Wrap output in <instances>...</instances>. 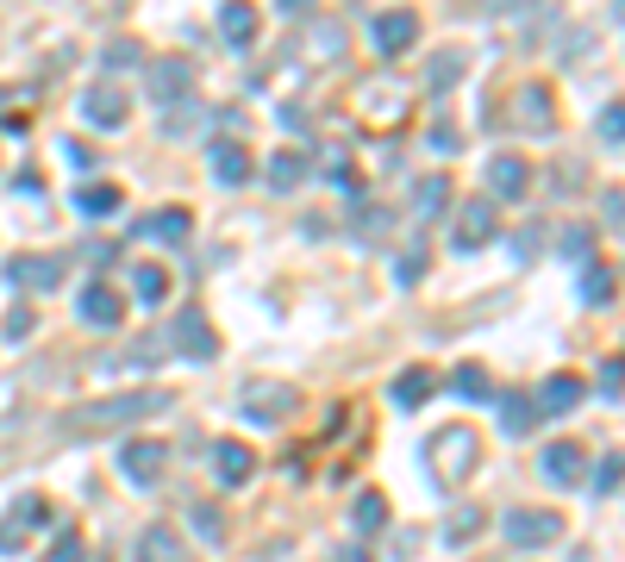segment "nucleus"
I'll return each instance as SVG.
<instances>
[{"instance_id":"obj_38","label":"nucleus","mask_w":625,"mask_h":562,"mask_svg":"<svg viewBox=\"0 0 625 562\" xmlns=\"http://www.w3.org/2000/svg\"><path fill=\"white\" fill-rule=\"evenodd\" d=\"M32 100H39V81H20V88H0V113H7V119H20L25 107H32Z\"/></svg>"},{"instance_id":"obj_7","label":"nucleus","mask_w":625,"mask_h":562,"mask_svg":"<svg viewBox=\"0 0 625 562\" xmlns=\"http://www.w3.org/2000/svg\"><path fill=\"white\" fill-rule=\"evenodd\" d=\"M144 88H151V107H182L195 95V63L188 57H151L144 63Z\"/></svg>"},{"instance_id":"obj_42","label":"nucleus","mask_w":625,"mask_h":562,"mask_svg":"<svg viewBox=\"0 0 625 562\" xmlns=\"http://www.w3.org/2000/svg\"><path fill=\"white\" fill-rule=\"evenodd\" d=\"M619 382H625V375H619V356H606V363H601V400H606V407L619 400Z\"/></svg>"},{"instance_id":"obj_14","label":"nucleus","mask_w":625,"mask_h":562,"mask_svg":"<svg viewBox=\"0 0 625 562\" xmlns=\"http://www.w3.org/2000/svg\"><path fill=\"white\" fill-rule=\"evenodd\" d=\"M207 169H213L226 188L251 181V144H238V137H213V144H207Z\"/></svg>"},{"instance_id":"obj_22","label":"nucleus","mask_w":625,"mask_h":562,"mask_svg":"<svg viewBox=\"0 0 625 562\" xmlns=\"http://www.w3.org/2000/svg\"><path fill=\"white\" fill-rule=\"evenodd\" d=\"M431 388H438V375H431V368H401V375H394V407L401 412H419L431 400Z\"/></svg>"},{"instance_id":"obj_1","label":"nucleus","mask_w":625,"mask_h":562,"mask_svg":"<svg viewBox=\"0 0 625 562\" xmlns=\"http://www.w3.org/2000/svg\"><path fill=\"white\" fill-rule=\"evenodd\" d=\"M169 407V394L156 388H138V394H113V400H95V407H76L63 419V431H125L138 419H156V412Z\"/></svg>"},{"instance_id":"obj_27","label":"nucleus","mask_w":625,"mask_h":562,"mask_svg":"<svg viewBox=\"0 0 625 562\" xmlns=\"http://www.w3.org/2000/svg\"><path fill=\"white\" fill-rule=\"evenodd\" d=\"M382 525H388V500H382L375 487H363V494L351 500V531L357 538H370V531H382Z\"/></svg>"},{"instance_id":"obj_31","label":"nucleus","mask_w":625,"mask_h":562,"mask_svg":"<svg viewBox=\"0 0 625 562\" xmlns=\"http://www.w3.org/2000/svg\"><path fill=\"white\" fill-rule=\"evenodd\" d=\"M501 426H507L513 438H526V431L538 426V407H531L526 394H501Z\"/></svg>"},{"instance_id":"obj_28","label":"nucleus","mask_w":625,"mask_h":562,"mask_svg":"<svg viewBox=\"0 0 625 562\" xmlns=\"http://www.w3.org/2000/svg\"><path fill=\"white\" fill-rule=\"evenodd\" d=\"M119 207H125V195H119L113 181H100V188H76V213L81 219H113Z\"/></svg>"},{"instance_id":"obj_47","label":"nucleus","mask_w":625,"mask_h":562,"mask_svg":"<svg viewBox=\"0 0 625 562\" xmlns=\"http://www.w3.org/2000/svg\"><path fill=\"white\" fill-rule=\"evenodd\" d=\"M463 137H457V125H431V151H457Z\"/></svg>"},{"instance_id":"obj_40","label":"nucleus","mask_w":625,"mask_h":562,"mask_svg":"<svg viewBox=\"0 0 625 562\" xmlns=\"http://www.w3.org/2000/svg\"><path fill=\"white\" fill-rule=\"evenodd\" d=\"M601 137H606V151H619V144H625V113H619V100H606V107H601Z\"/></svg>"},{"instance_id":"obj_41","label":"nucleus","mask_w":625,"mask_h":562,"mask_svg":"<svg viewBox=\"0 0 625 562\" xmlns=\"http://www.w3.org/2000/svg\"><path fill=\"white\" fill-rule=\"evenodd\" d=\"M100 63H107V69H132V63H138V44L132 38L107 44V51H100Z\"/></svg>"},{"instance_id":"obj_35","label":"nucleus","mask_w":625,"mask_h":562,"mask_svg":"<svg viewBox=\"0 0 625 562\" xmlns=\"http://www.w3.org/2000/svg\"><path fill=\"white\" fill-rule=\"evenodd\" d=\"M188 525H195V531H200L207 543H226V519H219V506H207V500L188 506Z\"/></svg>"},{"instance_id":"obj_12","label":"nucleus","mask_w":625,"mask_h":562,"mask_svg":"<svg viewBox=\"0 0 625 562\" xmlns=\"http://www.w3.org/2000/svg\"><path fill=\"white\" fill-rule=\"evenodd\" d=\"M513 125H519V132H550V125H557V100H550L545 81H526V88L513 95Z\"/></svg>"},{"instance_id":"obj_45","label":"nucleus","mask_w":625,"mask_h":562,"mask_svg":"<svg viewBox=\"0 0 625 562\" xmlns=\"http://www.w3.org/2000/svg\"><path fill=\"white\" fill-rule=\"evenodd\" d=\"M563 251L569 256H588V251H594V232H588V225H575V232L563 238Z\"/></svg>"},{"instance_id":"obj_18","label":"nucleus","mask_w":625,"mask_h":562,"mask_svg":"<svg viewBox=\"0 0 625 562\" xmlns=\"http://www.w3.org/2000/svg\"><path fill=\"white\" fill-rule=\"evenodd\" d=\"M76 319H81V326L113 331L119 319H125V307H119V294H113V288H100V282H88V288H81V300H76Z\"/></svg>"},{"instance_id":"obj_11","label":"nucleus","mask_w":625,"mask_h":562,"mask_svg":"<svg viewBox=\"0 0 625 562\" xmlns=\"http://www.w3.org/2000/svg\"><path fill=\"white\" fill-rule=\"evenodd\" d=\"M169 350H176V356H188V363H213V356H219V338H213V326H207L200 312H176V326H169Z\"/></svg>"},{"instance_id":"obj_29","label":"nucleus","mask_w":625,"mask_h":562,"mask_svg":"<svg viewBox=\"0 0 625 562\" xmlns=\"http://www.w3.org/2000/svg\"><path fill=\"white\" fill-rule=\"evenodd\" d=\"M445 207H450V175H426L413 188V219H438Z\"/></svg>"},{"instance_id":"obj_30","label":"nucleus","mask_w":625,"mask_h":562,"mask_svg":"<svg viewBox=\"0 0 625 562\" xmlns=\"http://www.w3.org/2000/svg\"><path fill=\"white\" fill-rule=\"evenodd\" d=\"M463 51H438V57L426 63V88L431 95H450V88H457V81H463Z\"/></svg>"},{"instance_id":"obj_17","label":"nucleus","mask_w":625,"mask_h":562,"mask_svg":"<svg viewBox=\"0 0 625 562\" xmlns=\"http://www.w3.org/2000/svg\"><path fill=\"white\" fill-rule=\"evenodd\" d=\"M582 375H569V368H557V375H550L545 388H538V412H545V419H563V412H575L582 407Z\"/></svg>"},{"instance_id":"obj_23","label":"nucleus","mask_w":625,"mask_h":562,"mask_svg":"<svg viewBox=\"0 0 625 562\" xmlns=\"http://www.w3.org/2000/svg\"><path fill=\"white\" fill-rule=\"evenodd\" d=\"M263 175H270V188H275V195H294V188H300V181L312 175V163H307V151H275Z\"/></svg>"},{"instance_id":"obj_48","label":"nucleus","mask_w":625,"mask_h":562,"mask_svg":"<svg viewBox=\"0 0 625 562\" xmlns=\"http://www.w3.org/2000/svg\"><path fill=\"white\" fill-rule=\"evenodd\" d=\"M538 244H545V232H519V238H513V251H519V256H531Z\"/></svg>"},{"instance_id":"obj_9","label":"nucleus","mask_w":625,"mask_h":562,"mask_svg":"<svg viewBox=\"0 0 625 562\" xmlns=\"http://www.w3.org/2000/svg\"><path fill=\"white\" fill-rule=\"evenodd\" d=\"M0 282L20 294H57L63 288V256H13L7 269H0Z\"/></svg>"},{"instance_id":"obj_43","label":"nucleus","mask_w":625,"mask_h":562,"mask_svg":"<svg viewBox=\"0 0 625 562\" xmlns=\"http://www.w3.org/2000/svg\"><path fill=\"white\" fill-rule=\"evenodd\" d=\"M426 275V251H407V263H394V282H419Z\"/></svg>"},{"instance_id":"obj_15","label":"nucleus","mask_w":625,"mask_h":562,"mask_svg":"<svg viewBox=\"0 0 625 562\" xmlns=\"http://www.w3.org/2000/svg\"><path fill=\"white\" fill-rule=\"evenodd\" d=\"M81 119L100 125V132H119V125H125V95H119L113 81H95V88L81 95Z\"/></svg>"},{"instance_id":"obj_21","label":"nucleus","mask_w":625,"mask_h":562,"mask_svg":"<svg viewBox=\"0 0 625 562\" xmlns=\"http://www.w3.org/2000/svg\"><path fill=\"white\" fill-rule=\"evenodd\" d=\"M582 456H588V450H582V444H569V438H563V444H550L545 456H538V469H545V482L575 487V482H582Z\"/></svg>"},{"instance_id":"obj_34","label":"nucleus","mask_w":625,"mask_h":562,"mask_svg":"<svg viewBox=\"0 0 625 562\" xmlns=\"http://www.w3.org/2000/svg\"><path fill=\"white\" fill-rule=\"evenodd\" d=\"M450 388L463 394V400H489V394H494V382H489V368H482V363H463L457 375H450Z\"/></svg>"},{"instance_id":"obj_4","label":"nucleus","mask_w":625,"mask_h":562,"mask_svg":"<svg viewBox=\"0 0 625 562\" xmlns=\"http://www.w3.org/2000/svg\"><path fill=\"white\" fill-rule=\"evenodd\" d=\"M501 538L513 550H550V543L563 538V513H550V506H513V513H501Z\"/></svg>"},{"instance_id":"obj_39","label":"nucleus","mask_w":625,"mask_h":562,"mask_svg":"<svg viewBox=\"0 0 625 562\" xmlns=\"http://www.w3.org/2000/svg\"><path fill=\"white\" fill-rule=\"evenodd\" d=\"M588 487H594L601 500H606V494H613V487H619V456H613V450H606L601 463H594V475H588Z\"/></svg>"},{"instance_id":"obj_2","label":"nucleus","mask_w":625,"mask_h":562,"mask_svg":"<svg viewBox=\"0 0 625 562\" xmlns=\"http://www.w3.org/2000/svg\"><path fill=\"white\" fill-rule=\"evenodd\" d=\"M475 463H482V431L475 426H450L426 444V469L438 487H463L475 475Z\"/></svg>"},{"instance_id":"obj_36","label":"nucleus","mask_w":625,"mask_h":562,"mask_svg":"<svg viewBox=\"0 0 625 562\" xmlns=\"http://www.w3.org/2000/svg\"><path fill=\"white\" fill-rule=\"evenodd\" d=\"M39 562H81V531H76V525H63L57 543H51V550H44Z\"/></svg>"},{"instance_id":"obj_3","label":"nucleus","mask_w":625,"mask_h":562,"mask_svg":"<svg viewBox=\"0 0 625 562\" xmlns=\"http://www.w3.org/2000/svg\"><path fill=\"white\" fill-rule=\"evenodd\" d=\"M351 113H357V125H370V132H394V125H407V81H401V76L357 81Z\"/></svg>"},{"instance_id":"obj_26","label":"nucleus","mask_w":625,"mask_h":562,"mask_svg":"<svg viewBox=\"0 0 625 562\" xmlns=\"http://www.w3.org/2000/svg\"><path fill=\"white\" fill-rule=\"evenodd\" d=\"M188 225H195V219L182 213V207H169V213L138 219V238H156V244H182V238H188Z\"/></svg>"},{"instance_id":"obj_8","label":"nucleus","mask_w":625,"mask_h":562,"mask_svg":"<svg viewBox=\"0 0 625 562\" xmlns=\"http://www.w3.org/2000/svg\"><path fill=\"white\" fill-rule=\"evenodd\" d=\"M51 525V500L44 494H20V500L7 506V519H0V557H13L32 531H44Z\"/></svg>"},{"instance_id":"obj_24","label":"nucleus","mask_w":625,"mask_h":562,"mask_svg":"<svg viewBox=\"0 0 625 562\" xmlns=\"http://www.w3.org/2000/svg\"><path fill=\"white\" fill-rule=\"evenodd\" d=\"M344 25L338 20H307V51H312V63H338L344 57Z\"/></svg>"},{"instance_id":"obj_19","label":"nucleus","mask_w":625,"mask_h":562,"mask_svg":"<svg viewBox=\"0 0 625 562\" xmlns=\"http://www.w3.org/2000/svg\"><path fill=\"white\" fill-rule=\"evenodd\" d=\"M526 188H531V169H526V156H494L489 163V195H501V200H526Z\"/></svg>"},{"instance_id":"obj_6","label":"nucleus","mask_w":625,"mask_h":562,"mask_svg":"<svg viewBox=\"0 0 625 562\" xmlns=\"http://www.w3.org/2000/svg\"><path fill=\"white\" fill-rule=\"evenodd\" d=\"M494 232H501V207H494V200H463L457 219H450V251H457V256L489 251Z\"/></svg>"},{"instance_id":"obj_16","label":"nucleus","mask_w":625,"mask_h":562,"mask_svg":"<svg viewBox=\"0 0 625 562\" xmlns=\"http://www.w3.org/2000/svg\"><path fill=\"white\" fill-rule=\"evenodd\" d=\"M213 475H219V487H244V482L256 475L251 444H238V438H219V444H213Z\"/></svg>"},{"instance_id":"obj_33","label":"nucleus","mask_w":625,"mask_h":562,"mask_svg":"<svg viewBox=\"0 0 625 562\" xmlns=\"http://www.w3.org/2000/svg\"><path fill=\"white\" fill-rule=\"evenodd\" d=\"M482 525H489V513H482V506H457V519L445 525V543H450V550H463V543L475 538Z\"/></svg>"},{"instance_id":"obj_20","label":"nucleus","mask_w":625,"mask_h":562,"mask_svg":"<svg viewBox=\"0 0 625 562\" xmlns=\"http://www.w3.org/2000/svg\"><path fill=\"white\" fill-rule=\"evenodd\" d=\"M138 562H188V543L176 538V525H144L138 531Z\"/></svg>"},{"instance_id":"obj_5","label":"nucleus","mask_w":625,"mask_h":562,"mask_svg":"<svg viewBox=\"0 0 625 562\" xmlns=\"http://www.w3.org/2000/svg\"><path fill=\"white\" fill-rule=\"evenodd\" d=\"M238 400H244L238 412H244L251 426H282V419L300 407V388H294V382H270V375H256V382H244Z\"/></svg>"},{"instance_id":"obj_49","label":"nucleus","mask_w":625,"mask_h":562,"mask_svg":"<svg viewBox=\"0 0 625 562\" xmlns=\"http://www.w3.org/2000/svg\"><path fill=\"white\" fill-rule=\"evenodd\" d=\"M338 562H370V557H363V550H344V557H338Z\"/></svg>"},{"instance_id":"obj_13","label":"nucleus","mask_w":625,"mask_h":562,"mask_svg":"<svg viewBox=\"0 0 625 562\" xmlns=\"http://www.w3.org/2000/svg\"><path fill=\"white\" fill-rule=\"evenodd\" d=\"M419 44V13H375V51L382 57H401V51H413Z\"/></svg>"},{"instance_id":"obj_32","label":"nucleus","mask_w":625,"mask_h":562,"mask_svg":"<svg viewBox=\"0 0 625 562\" xmlns=\"http://www.w3.org/2000/svg\"><path fill=\"white\" fill-rule=\"evenodd\" d=\"M132 294L144 300V307H156V300L169 294V269H163V263H138V275H132Z\"/></svg>"},{"instance_id":"obj_25","label":"nucleus","mask_w":625,"mask_h":562,"mask_svg":"<svg viewBox=\"0 0 625 562\" xmlns=\"http://www.w3.org/2000/svg\"><path fill=\"white\" fill-rule=\"evenodd\" d=\"M219 38L232 44V51H251L256 44V13L251 7H238V0L232 7H219Z\"/></svg>"},{"instance_id":"obj_10","label":"nucleus","mask_w":625,"mask_h":562,"mask_svg":"<svg viewBox=\"0 0 625 562\" xmlns=\"http://www.w3.org/2000/svg\"><path fill=\"white\" fill-rule=\"evenodd\" d=\"M163 463H169V450L156 444V438H125L119 444V475L132 487H156L163 482Z\"/></svg>"},{"instance_id":"obj_37","label":"nucleus","mask_w":625,"mask_h":562,"mask_svg":"<svg viewBox=\"0 0 625 562\" xmlns=\"http://www.w3.org/2000/svg\"><path fill=\"white\" fill-rule=\"evenodd\" d=\"M582 300L588 307H606V300H613V269H588L582 275Z\"/></svg>"},{"instance_id":"obj_44","label":"nucleus","mask_w":625,"mask_h":562,"mask_svg":"<svg viewBox=\"0 0 625 562\" xmlns=\"http://www.w3.org/2000/svg\"><path fill=\"white\" fill-rule=\"evenodd\" d=\"M32 326H39V319H32V307L7 312V338H32Z\"/></svg>"},{"instance_id":"obj_46","label":"nucleus","mask_w":625,"mask_h":562,"mask_svg":"<svg viewBox=\"0 0 625 562\" xmlns=\"http://www.w3.org/2000/svg\"><path fill=\"white\" fill-rule=\"evenodd\" d=\"M63 156H69V163H76V169H88V163H95V151H88V144H81V137H63Z\"/></svg>"}]
</instances>
